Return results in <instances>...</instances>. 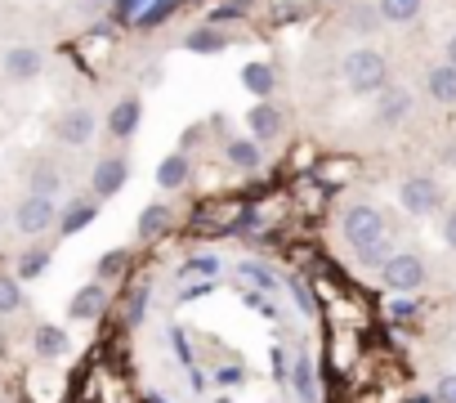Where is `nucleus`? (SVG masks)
I'll return each mask as SVG.
<instances>
[{"mask_svg": "<svg viewBox=\"0 0 456 403\" xmlns=\"http://www.w3.org/2000/svg\"><path fill=\"white\" fill-rule=\"evenodd\" d=\"M336 234H340L345 256L354 260V269L376 274L389 260V234L394 229H389V216L376 207V202H367V197L345 202L340 216H336Z\"/></svg>", "mask_w": 456, "mask_h": 403, "instance_id": "obj_1", "label": "nucleus"}, {"mask_svg": "<svg viewBox=\"0 0 456 403\" xmlns=\"http://www.w3.org/2000/svg\"><path fill=\"white\" fill-rule=\"evenodd\" d=\"M340 81L349 95H380L389 86V59L376 50V45H354L345 59H340Z\"/></svg>", "mask_w": 456, "mask_h": 403, "instance_id": "obj_2", "label": "nucleus"}, {"mask_svg": "<svg viewBox=\"0 0 456 403\" xmlns=\"http://www.w3.org/2000/svg\"><path fill=\"white\" fill-rule=\"evenodd\" d=\"M380 287L385 292H398V296H416L429 287V260L420 251H389V260L376 269Z\"/></svg>", "mask_w": 456, "mask_h": 403, "instance_id": "obj_3", "label": "nucleus"}, {"mask_svg": "<svg viewBox=\"0 0 456 403\" xmlns=\"http://www.w3.org/2000/svg\"><path fill=\"white\" fill-rule=\"evenodd\" d=\"M398 207L411 216V220H434L443 216L447 207V188L434 179V175H407L398 184Z\"/></svg>", "mask_w": 456, "mask_h": 403, "instance_id": "obj_4", "label": "nucleus"}, {"mask_svg": "<svg viewBox=\"0 0 456 403\" xmlns=\"http://www.w3.org/2000/svg\"><path fill=\"white\" fill-rule=\"evenodd\" d=\"M54 225H59V207H54V197L28 193V197L19 202V211H14V229H19L23 238H37V234H45V229H54Z\"/></svg>", "mask_w": 456, "mask_h": 403, "instance_id": "obj_5", "label": "nucleus"}, {"mask_svg": "<svg viewBox=\"0 0 456 403\" xmlns=\"http://www.w3.org/2000/svg\"><path fill=\"white\" fill-rule=\"evenodd\" d=\"M94 130H99V117H94V108H86V103L68 108V112L59 117V126H54V135H59L68 148H86V144L94 139Z\"/></svg>", "mask_w": 456, "mask_h": 403, "instance_id": "obj_6", "label": "nucleus"}, {"mask_svg": "<svg viewBox=\"0 0 456 403\" xmlns=\"http://www.w3.org/2000/svg\"><path fill=\"white\" fill-rule=\"evenodd\" d=\"M407 117H411V90H403V86H385V90L376 95V112H371V121L385 126V130H394V126H403Z\"/></svg>", "mask_w": 456, "mask_h": 403, "instance_id": "obj_7", "label": "nucleus"}, {"mask_svg": "<svg viewBox=\"0 0 456 403\" xmlns=\"http://www.w3.org/2000/svg\"><path fill=\"white\" fill-rule=\"evenodd\" d=\"M0 68H5L10 81H37V77L45 72V54H41L37 45H14V50H5Z\"/></svg>", "mask_w": 456, "mask_h": 403, "instance_id": "obj_8", "label": "nucleus"}, {"mask_svg": "<svg viewBox=\"0 0 456 403\" xmlns=\"http://www.w3.org/2000/svg\"><path fill=\"white\" fill-rule=\"evenodd\" d=\"M126 179H130V161H126L121 152H112V157H103V161L94 166V175H90V193H94V197H112V193H121Z\"/></svg>", "mask_w": 456, "mask_h": 403, "instance_id": "obj_9", "label": "nucleus"}, {"mask_svg": "<svg viewBox=\"0 0 456 403\" xmlns=\"http://www.w3.org/2000/svg\"><path fill=\"white\" fill-rule=\"evenodd\" d=\"M420 90H425V99L452 108V103H456V68H452V63H434V68L425 72Z\"/></svg>", "mask_w": 456, "mask_h": 403, "instance_id": "obj_10", "label": "nucleus"}, {"mask_svg": "<svg viewBox=\"0 0 456 403\" xmlns=\"http://www.w3.org/2000/svg\"><path fill=\"white\" fill-rule=\"evenodd\" d=\"M376 14L389 28H407V23H416L425 14V0H376Z\"/></svg>", "mask_w": 456, "mask_h": 403, "instance_id": "obj_11", "label": "nucleus"}, {"mask_svg": "<svg viewBox=\"0 0 456 403\" xmlns=\"http://www.w3.org/2000/svg\"><path fill=\"white\" fill-rule=\"evenodd\" d=\"M139 117H143L139 99H121V103L108 112V135H112V139H130L134 126H139Z\"/></svg>", "mask_w": 456, "mask_h": 403, "instance_id": "obj_12", "label": "nucleus"}, {"mask_svg": "<svg viewBox=\"0 0 456 403\" xmlns=\"http://www.w3.org/2000/svg\"><path fill=\"white\" fill-rule=\"evenodd\" d=\"M247 121H251V139H256V144H269V139L282 130V108H273V103H256Z\"/></svg>", "mask_w": 456, "mask_h": 403, "instance_id": "obj_13", "label": "nucleus"}, {"mask_svg": "<svg viewBox=\"0 0 456 403\" xmlns=\"http://www.w3.org/2000/svg\"><path fill=\"white\" fill-rule=\"evenodd\" d=\"M103 287L99 283H90V287H81L77 296H72V305H68V314L77 318V323H90V318H99V309H103Z\"/></svg>", "mask_w": 456, "mask_h": 403, "instance_id": "obj_14", "label": "nucleus"}, {"mask_svg": "<svg viewBox=\"0 0 456 403\" xmlns=\"http://www.w3.org/2000/svg\"><path fill=\"white\" fill-rule=\"evenodd\" d=\"M273 81H278V77H273L269 63H247V68H242V86H247L251 95H260V99L273 95Z\"/></svg>", "mask_w": 456, "mask_h": 403, "instance_id": "obj_15", "label": "nucleus"}, {"mask_svg": "<svg viewBox=\"0 0 456 403\" xmlns=\"http://www.w3.org/2000/svg\"><path fill=\"white\" fill-rule=\"evenodd\" d=\"M291 376V385H296V394L305 399V403H318V376H314V363L300 354L296 358V372H287Z\"/></svg>", "mask_w": 456, "mask_h": 403, "instance_id": "obj_16", "label": "nucleus"}, {"mask_svg": "<svg viewBox=\"0 0 456 403\" xmlns=\"http://www.w3.org/2000/svg\"><path fill=\"white\" fill-rule=\"evenodd\" d=\"M90 220H94V202H72V207L59 216V225H63L59 234H81Z\"/></svg>", "mask_w": 456, "mask_h": 403, "instance_id": "obj_17", "label": "nucleus"}, {"mask_svg": "<svg viewBox=\"0 0 456 403\" xmlns=\"http://www.w3.org/2000/svg\"><path fill=\"white\" fill-rule=\"evenodd\" d=\"M32 193H41V197H54V193H63V175H59L50 161L32 166Z\"/></svg>", "mask_w": 456, "mask_h": 403, "instance_id": "obj_18", "label": "nucleus"}, {"mask_svg": "<svg viewBox=\"0 0 456 403\" xmlns=\"http://www.w3.org/2000/svg\"><path fill=\"white\" fill-rule=\"evenodd\" d=\"M228 161H233L238 170H256L260 166V144L256 139H233L228 144Z\"/></svg>", "mask_w": 456, "mask_h": 403, "instance_id": "obj_19", "label": "nucleus"}, {"mask_svg": "<svg viewBox=\"0 0 456 403\" xmlns=\"http://www.w3.org/2000/svg\"><path fill=\"white\" fill-rule=\"evenodd\" d=\"M183 179H188V157H183V152L166 157V161H161V170H157V184H161V188H179Z\"/></svg>", "mask_w": 456, "mask_h": 403, "instance_id": "obj_20", "label": "nucleus"}, {"mask_svg": "<svg viewBox=\"0 0 456 403\" xmlns=\"http://www.w3.org/2000/svg\"><path fill=\"white\" fill-rule=\"evenodd\" d=\"M188 278L215 283V278H219V260H215V256H192L188 265H179V283H188Z\"/></svg>", "mask_w": 456, "mask_h": 403, "instance_id": "obj_21", "label": "nucleus"}, {"mask_svg": "<svg viewBox=\"0 0 456 403\" xmlns=\"http://www.w3.org/2000/svg\"><path fill=\"white\" fill-rule=\"evenodd\" d=\"M345 23H349L354 32H362V37H367V32H376V28H380V14H376V5H349V10H345Z\"/></svg>", "mask_w": 456, "mask_h": 403, "instance_id": "obj_22", "label": "nucleus"}, {"mask_svg": "<svg viewBox=\"0 0 456 403\" xmlns=\"http://www.w3.org/2000/svg\"><path fill=\"white\" fill-rule=\"evenodd\" d=\"M23 309V287L14 274H0V314H19Z\"/></svg>", "mask_w": 456, "mask_h": 403, "instance_id": "obj_23", "label": "nucleus"}, {"mask_svg": "<svg viewBox=\"0 0 456 403\" xmlns=\"http://www.w3.org/2000/svg\"><path fill=\"white\" fill-rule=\"evenodd\" d=\"M429 394H434V403H456V367H443V372H434V381H429Z\"/></svg>", "mask_w": 456, "mask_h": 403, "instance_id": "obj_24", "label": "nucleus"}, {"mask_svg": "<svg viewBox=\"0 0 456 403\" xmlns=\"http://www.w3.org/2000/svg\"><path fill=\"white\" fill-rule=\"evenodd\" d=\"M45 265H50V251H45V247L23 251V256H19V274H14V278H41V274H45Z\"/></svg>", "mask_w": 456, "mask_h": 403, "instance_id": "obj_25", "label": "nucleus"}, {"mask_svg": "<svg viewBox=\"0 0 456 403\" xmlns=\"http://www.w3.org/2000/svg\"><path fill=\"white\" fill-rule=\"evenodd\" d=\"M188 50H197V54H210V50H224V37L215 32V28H197V32H188V41H183Z\"/></svg>", "mask_w": 456, "mask_h": 403, "instance_id": "obj_26", "label": "nucleus"}, {"mask_svg": "<svg viewBox=\"0 0 456 403\" xmlns=\"http://www.w3.org/2000/svg\"><path fill=\"white\" fill-rule=\"evenodd\" d=\"M166 225H170V207H166V202H152V207L139 216V229L143 234H161Z\"/></svg>", "mask_w": 456, "mask_h": 403, "instance_id": "obj_27", "label": "nucleus"}, {"mask_svg": "<svg viewBox=\"0 0 456 403\" xmlns=\"http://www.w3.org/2000/svg\"><path fill=\"white\" fill-rule=\"evenodd\" d=\"M438 238H443L447 251H456V202L443 207V216H438Z\"/></svg>", "mask_w": 456, "mask_h": 403, "instance_id": "obj_28", "label": "nucleus"}, {"mask_svg": "<svg viewBox=\"0 0 456 403\" xmlns=\"http://www.w3.org/2000/svg\"><path fill=\"white\" fill-rule=\"evenodd\" d=\"M63 345H68V341H63L54 327H41V332H37V350H41V354L54 358V354H63Z\"/></svg>", "mask_w": 456, "mask_h": 403, "instance_id": "obj_29", "label": "nucleus"}, {"mask_svg": "<svg viewBox=\"0 0 456 403\" xmlns=\"http://www.w3.org/2000/svg\"><path fill=\"white\" fill-rule=\"evenodd\" d=\"M242 274H247V278H256V283H265V287H278V274H273V269H265V265H242Z\"/></svg>", "mask_w": 456, "mask_h": 403, "instance_id": "obj_30", "label": "nucleus"}, {"mask_svg": "<svg viewBox=\"0 0 456 403\" xmlns=\"http://www.w3.org/2000/svg\"><path fill=\"white\" fill-rule=\"evenodd\" d=\"M443 63H452V68H456V32L447 37V50H443Z\"/></svg>", "mask_w": 456, "mask_h": 403, "instance_id": "obj_31", "label": "nucleus"}, {"mask_svg": "<svg viewBox=\"0 0 456 403\" xmlns=\"http://www.w3.org/2000/svg\"><path fill=\"white\" fill-rule=\"evenodd\" d=\"M148 403H166V399H161V394H148Z\"/></svg>", "mask_w": 456, "mask_h": 403, "instance_id": "obj_32", "label": "nucleus"}, {"mask_svg": "<svg viewBox=\"0 0 456 403\" xmlns=\"http://www.w3.org/2000/svg\"><path fill=\"white\" fill-rule=\"evenodd\" d=\"M219 403H228V399H219Z\"/></svg>", "mask_w": 456, "mask_h": 403, "instance_id": "obj_33", "label": "nucleus"}]
</instances>
